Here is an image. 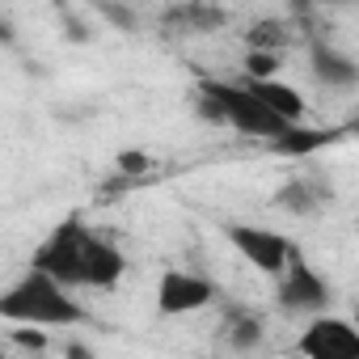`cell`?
I'll use <instances>...</instances> for the list:
<instances>
[{
  "label": "cell",
  "instance_id": "1",
  "mask_svg": "<svg viewBox=\"0 0 359 359\" xmlns=\"http://www.w3.org/2000/svg\"><path fill=\"white\" fill-rule=\"evenodd\" d=\"M34 271L51 275L68 292L72 287H114L127 271V258L114 241L93 233L81 216H68L34 250Z\"/></svg>",
  "mask_w": 359,
  "mask_h": 359
},
{
  "label": "cell",
  "instance_id": "2",
  "mask_svg": "<svg viewBox=\"0 0 359 359\" xmlns=\"http://www.w3.org/2000/svg\"><path fill=\"white\" fill-rule=\"evenodd\" d=\"M0 317L18 325H76L85 321V309L72 300L64 283L30 266L9 292H0Z\"/></svg>",
  "mask_w": 359,
  "mask_h": 359
},
{
  "label": "cell",
  "instance_id": "3",
  "mask_svg": "<svg viewBox=\"0 0 359 359\" xmlns=\"http://www.w3.org/2000/svg\"><path fill=\"white\" fill-rule=\"evenodd\" d=\"M199 114L208 123H220L258 140H279L292 127L279 114H271L245 85H233V81H199Z\"/></svg>",
  "mask_w": 359,
  "mask_h": 359
},
{
  "label": "cell",
  "instance_id": "4",
  "mask_svg": "<svg viewBox=\"0 0 359 359\" xmlns=\"http://www.w3.org/2000/svg\"><path fill=\"white\" fill-rule=\"evenodd\" d=\"M330 283L304 262V254H300V245L292 250V258H287V266L279 271V287H275V300H279V309H287V313H325L330 309Z\"/></svg>",
  "mask_w": 359,
  "mask_h": 359
},
{
  "label": "cell",
  "instance_id": "5",
  "mask_svg": "<svg viewBox=\"0 0 359 359\" xmlns=\"http://www.w3.org/2000/svg\"><path fill=\"white\" fill-rule=\"evenodd\" d=\"M224 237L233 241V250H237L250 266H258V271H266V275H275V279H279V271L287 266V258H292V250H296V241H287V237L275 233V229H258V224H229Z\"/></svg>",
  "mask_w": 359,
  "mask_h": 359
},
{
  "label": "cell",
  "instance_id": "6",
  "mask_svg": "<svg viewBox=\"0 0 359 359\" xmlns=\"http://www.w3.org/2000/svg\"><path fill=\"white\" fill-rule=\"evenodd\" d=\"M300 355L304 359H359V330L342 317H313L300 334Z\"/></svg>",
  "mask_w": 359,
  "mask_h": 359
},
{
  "label": "cell",
  "instance_id": "7",
  "mask_svg": "<svg viewBox=\"0 0 359 359\" xmlns=\"http://www.w3.org/2000/svg\"><path fill=\"white\" fill-rule=\"evenodd\" d=\"M212 300H216V283L195 275V271H165L156 283V313H165V317L199 313Z\"/></svg>",
  "mask_w": 359,
  "mask_h": 359
},
{
  "label": "cell",
  "instance_id": "8",
  "mask_svg": "<svg viewBox=\"0 0 359 359\" xmlns=\"http://www.w3.org/2000/svg\"><path fill=\"white\" fill-rule=\"evenodd\" d=\"M309 64H313V76L325 85V89H355L359 85V64L346 55V51H338L334 43H313V51H309Z\"/></svg>",
  "mask_w": 359,
  "mask_h": 359
},
{
  "label": "cell",
  "instance_id": "9",
  "mask_svg": "<svg viewBox=\"0 0 359 359\" xmlns=\"http://www.w3.org/2000/svg\"><path fill=\"white\" fill-rule=\"evenodd\" d=\"M220 334H224L229 351L250 355V351H258V346H262V338H266V321H262L254 309L229 304V309H224V321H220Z\"/></svg>",
  "mask_w": 359,
  "mask_h": 359
},
{
  "label": "cell",
  "instance_id": "10",
  "mask_svg": "<svg viewBox=\"0 0 359 359\" xmlns=\"http://www.w3.org/2000/svg\"><path fill=\"white\" fill-rule=\"evenodd\" d=\"M271 114H279L283 123H300L304 118V97H300V89H292V85H283V81H241Z\"/></svg>",
  "mask_w": 359,
  "mask_h": 359
},
{
  "label": "cell",
  "instance_id": "11",
  "mask_svg": "<svg viewBox=\"0 0 359 359\" xmlns=\"http://www.w3.org/2000/svg\"><path fill=\"white\" fill-rule=\"evenodd\" d=\"M325 199H330V187H321L317 177H292V182L279 187V195H275V203L283 212H292V216H313Z\"/></svg>",
  "mask_w": 359,
  "mask_h": 359
},
{
  "label": "cell",
  "instance_id": "12",
  "mask_svg": "<svg viewBox=\"0 0 359 359\" xmlns=\"http://www.w3.org/2000/svg\"><path fill=\"white\" fill-rule=\"evenodd\" d=\"M334 140V131H300V127H287L279 140H271L275 144V152H283V156H304V152H317V148H325Z\"/></svg>",
  "mask_w": 359,
  "mask_h": 359
},
{
  "label": "cell",
  "instance_id": "13",
  "mask_svg": "<svg viewBox=\"0 0 359 359\" xmlns=\"http://www.w3.org/2000/svg\"><path fill=\"white\" fill-rule=\"evenodd\" d=\"M283 43H292V26L287 22H258L254 30H250V51H266V55H279V47Z\"/></svg>",
  "mask_w": 359,
  "mask_h": 359
},
{
  "label": "cell",
  "instance_id": "14",
  "mask_svg": "<svg viewBox=\"0 0 359 359\" xmlns=\"http://www.w3.org/2000/svg\"><path fill=\"white\" fill-rule=\"evenodd\" d=\"M169 22H187L191 30H216V26H224V13L220 9H173L169 13Z\"/></svg>",
  "mask_w": 359,
  "mask_h": 359
},
{
  "label": "cell",
  "instance_id": "15",
  "mask_svg": "<svg viewBox=\"0 0 359 359\" xmlns=\"http://www.w3.org/2000/svg\"><path fill=\"white\" fill-rule=\"evenodd\" d=\"M68 359H97V351H89L85 342H68Z\"/></svg>",
  "mask_w": 359,
  "mask_h": 359
},
{
  "label": "cell",
  "instance_id": "16",
  "mask_svg": "<svg viewBox=\"0 0 359 359\" xmlns=\"http://www.w3.org/2000/svg\"><path fill=\"white\" fill-rule=\"evenodd\" d=\"M0 359H9V355H5V351H0Z\"/></svg>",
  "mask_w": 359,
  "mask_h": 359
}]
</instances>
